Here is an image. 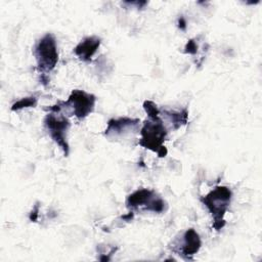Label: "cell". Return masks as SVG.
<instances>
[{
	"label": "cell",
	"mask_w": 262,
	"mask_h": 262,
	"mask_svg": "<svg viewBox=\"0 0 262 262\" xmlns=\"http://www.w3.org/2000/svg\"><path fill=\"white\" fill-rule=\"evenodd\" d=\"M45 126L48 130V133L50 134L51 138L63 149L64 156L67 157L69 155V144L67 142L66 138V133L67 130L70 127V123L68 119L61 117V118H56L54 115H47L45 120H44Z\"/></svg>",
	"instance_id": "277c9868"
},
{
	"label": "cell",
	"mask_w": 262,
	"mask_h": 262,
	"mask_svg": "<svg viewBox=\"0 0 262 262\" xmlns=\"http://www.w3.org/2000/svg\"><path fill=\"white\" fill-rule=\"evenodd\" d=\"M140 133L141 139L139 144L141 146L156 151L160 157H165L167 155V149L162 144L167 135V131L159 117L146 121L143 124Z\"/></svg>",
	"instance_id": "7a4b0ae2"
},
{
	"label": "cell",
	"mask_w": 262,
	"mask_h": 262,
	"mask_svg": "<svg viewBox=\"0 0 262 262\" xmlns=\"http://www.w3.org/2000/svg\"><path fill=\"white\" fill-rule=\"evenodd\" d=\"M37 104V98L32 96V97H26L20 99L19 101L15 102L14 104H12L11 110L12 111H18L20 108L24 107H30V106H35Z\"/></svg>",
	"instance_id": "30bf717a"
},
{
	"label": "cell",
	"mask_w": 262,
	"mask_h": 262,
	"mask_svg": "<svg viewBox=\"0 0 262 262\" xmlns=\"http://www.w3.org/2000/svg\"><path fill=\"white\" fill-rule=\"evenodd\" d=\"M95 100L96 98L92 94H88L83 90H73L69 99L63 104L70 105L78 119H83L93 111Z\"/></svg>",
	"instance_id": "5b68a950"
},
{
	"label": "cell",
	"mask_w": 262,
	"mask_h": 262,
	"mask_svg": "<svg viewBox=\"0 0 262 262\" xmlns=\"http://www.w3.org/2000/svg\"><path fill=\"white\" fill-rule=\"evenodd\" d=\"M196 49H198V46L195 44V42L193 40H189L187 42V44L185 45V52L186 53H190V54H193L196 52Z\"/></svg>",
	"instance_id": "7c38bea8"
},
{
	"label": "cell",
	"mask_w": 262,
	"mask_h": 262,
	"mask_svg": "<svg viewBox=\"0 0 262 262\" xmlns=\"http://www.w3.org/2000/svg\"><path fill=\"white\" fill-rule=\"evenodd\" d=\"M139 123L138 119H130V118H120V119H113L108 121L107 128L105 129L104 134L110 135L113 134H119L121 131L126 130L130 126H136Z\"/></svg>",
	"instance_id": "9c48e42d"
},
{
	"label": "cell",
	"mask_w": 262,
	"mask_h": 262,
	"mask_svg": "<svg viewBox=\"0 0 262 262\" xmlns=\"http://www.w3.org/2000/svg\"><path fill=\"white\" fill-rule=\"evenodd\" d=\"M156 199L152 190L149 189H138L131 193L127 199V206L129 208H137L138 206H145V209L148 210L149 206Z\"/></svg>",
	"instance_id": "ba28073f"
},
{
	"label": "cell",
	"mask_w": 262,
	"mask_h": 262,
	"mask_svg": "<svg viewBox=\"0 0 262 262\" xmlns=\"http://www.w3.org/2000/svg\"><path fill=\"white\" fill-rule=\"evenodd\" d=\"M100 45V39L95 36L87 37L81 41L74 49L75 54L83 61H90L93 54Z\"/></svg>",
	"instance_id": "8992f818"
},
{
	"label": "cell",
	"mask_w": 262,
	"mask_h": 262,
	"mask_svg": "<svg viewBox=\"0 0 262 262\" xmlns=\"http://www.w3.org/2000/svg\"><path fill=\"white\" fill-rule=\"evenodd\" d=\"M201 239L199 234L192 229H187L183 235V244L181 248V255L186 259H191V257L200 250Z\"/></svg>",
	"instance_id": "52a82bcc"
},
{
	"label": "cell",
	"mask_w": 262,
	"mask_h": 262,
	"mask_svg": "<svg viewBox=\"0 0 262 262\" xmlns=\"http://www.w3.org/2000/svg\"><path fill=\"white\" fill-rule=\"evenodd\" d=\"M143 107H144V110H145L146 114L148 115L149 119H156V118H158V117H159L160 111L158 110L157 105H156L152 101H150V100H146V101H144V103H143Z\"/></svg>",
	"instance_id": "8fae6325"
},
{
	"label": "cell",
	"mask_w": 262,
	"mask_h": 262,
	"mask_svg": "<svg viewBox=\"0 0 262 262\" xmlns=\"http://www.w3.org/2000/svg\"><path fill=\"white\" fill-rule=\"evenodd\" d=\"M34 55L40 71L48 72L54 69L58 60V53L53 35L46 34L38 41L34 48Z\"/></svg>",
	"instance_id": "3957f363"
},
{
	"label": "cell",
	"mask_w": 262,
	"mask_h": 262,
	"mask_svg": "<svg viewBox=\"0 0 262 262\" xmlns=\"http://www.w3.org/2000/svg\"><path fill=\"white\" fill-rule=\"evenodd\" d=\"M231 200V190L226 186H217L201 201L209 209L214 218V228L216 230L221 229L225 221L223 215L225 214Z\"/></svg>",
	"instance_id": "6da1fadb"
}]
</instances>
